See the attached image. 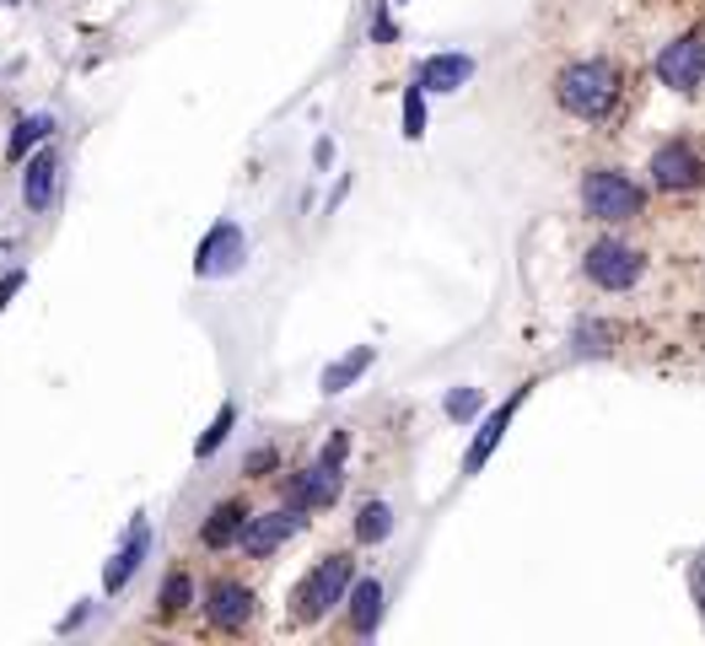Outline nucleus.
Masks as SVG:
<instances>
[{
	"mask_svg": "<svg viewBox=\"0 0 705 646\" xmlns=\"http://www.w3.org/2000/svg\"><path fill=\"white\" fill-rule=\"evenodd\" d=\"M619 65L614 60H571L561 76H555V98L571 119H587V125H603L619 103Z\"/></svg>",
	"mask_w": 705,
	"mask_h": 646,
	"instance_id": "1",
	"label": "nucleus"
},
{
	"mask_svg": "<svg viewBox=\"0 0 705 646\" xmlns=\"http://www.w3.org/2000/svg\"><path fill=\"white\" fill-rule=\"evenodd\" d=\"M350 582H356V560H350L345 550L323 555V560L296 582V593H291V620H296V625H318V620H329V615L345 604Z\"/></svg>",
	"mask_w": 705,
	"mask_h": 646,
	"instance_id": "2",
	"label": "nucleus"
},
{
	"mask_svg": "<svg viewBox=\"0 0 705 646\" xmlns=\"http://www.w3.org/2000/svg\"><path fill=\"white\" fill-rule=\"evenodd\" d=\"M345 453H350V431H334L329 448H323L296 480L285 484V506L302 512V517L329 512V506L339 501V490H345Z\"/></svg>",
	"mask_w": 705,
	"mask_h": 646,
	"instance_id": "3",
	"label": "nucleus"
},
{
	"mask_svg": "<svg viewBox=\"0 0 705 646\" xmlns=\"http://www.w3.org/2000/svg\"><path fill=\"white\" fill-rule=\"evenodd\" d=\"M581 210L603 227H625L646 210V189L619 167H587L581 172Z\"/></svg>",
	"mask_w": 705,
	"mask_h": 646,
	"instance_id": "4",
	"label": "nucleus"
},
{
	"mask_svg": "<svg viewBox=\"0 0 705 646\" xmlns=\"http://www.w3.org/2000/svg\"><path fill=\"white\" fill-rule=\"evenodd\" d=\"M581 275H587L598 292H630V286L646 275V259H641L630 243H619V237H598V243L587 248V259H581Z\"/></svg>",
	"mask_w": 705,
	"mask_h": 646,
	"instance_id": "5",
	"label": "nucleus"
},
{
	"mask_svg": "<svg viewBox=\"0 0 705 646\" xmlns=\"http://www.w3.org/2000/svg\"><path fill=\"white\" fill-rule=\"evenodd\" d=\"M205 620H210V631H221V636H243V631L254 625V593H248L238 577H216V582L205 587Z\"/></svg>",
	"mask_w": 705,
	"mask_h": 646,
	"instance_id": "6",
	"label": "nucleus"
},
{
	"mask_svg": "<svg viewBox=\"0 0 705 646\" xmlns=\"http://www.w3.org/2000/svg\"><path fill=\"white\" fill-rule=\"evenodd\" d=\"M248 259V243H243V227L238 221H216L194 254V275L200 281H216V275H238Z\"/></svg>",
	"mask_w": 705,
	"mask_h": 646,
	"instance_id": "7",
	"label": "nucleus"
},
{
	"mask_svg": "<svg viewBox=\"0 0 705 646\" xmlns=\"http://www.w3.org/2000/svg\"><path fill=\"white\" fill-rule=\"evenodd\" d=\"M534 388H539V383L528 377V383H517V388H512V393H507V399H501V404L490 410V421H485V426L474 431V442H469V453H463V475H479V469H485V458H490V453L501 448V437H507L512 415H517V410L528 404V393H534Z\"/></svg>",
	"mask_w": 705,
	"mask_h": 646,
	"instance_id": "8",
	"label": "nucleus"
},
{
	"mask_svg": "<svg viewBox=\"0 0 705 646\" xmlns=\"http://www.w3.org/2000/svg\"><path fill=\"white\" fill-rule=\"evenodd\" d=\"M652 183L657 189H668V194H684V189H701V178H705V162L701 152L690 146V141H668V146H657L652 152Z\"/></svg>",
	"mask_w": 705,
	"mask_h": 646,
	"instance_id": "9",
	"label": "nucleus"
},
{
	"mask_svg": "<svg viewBox=\"0 0 705 646\" xmlns=\"http://www.w3.org/2000/svg\"><path fill=\"white\" fill-rule=\"evenodd\" d=\"M657 76H663V87H674V92H695L705 81V38L701 33L674 38V43L657 54Z\"/></svg>",
	"mask_w": 705,
	"mask_h": 646,
	"instance_id": "10",
	"label": "nucleus"
},
{
	"mask_svg": "<svg viewBox=\"0 0 705 646\" xmlns=\"http://www.w3.org/2000/svg\"><path fill=\"white\" fill-rule=\"evenodd\" d=\"M302 522H307V517H302V512H291V506H281V512H259V517H248V522H243V539H238V544H243V555H248V560H270V555L281 550V544L296 533V528H302Z\"/></svg>",
	"mask_w": 705,
	"mask_h": 646,
	"instance_id": "11",
	"label": "nucleus"
},
{
	"mask_svg": "<svg viewBox=\"0 0 705 646\" xmlns=\"http://www.w3.org/2000/svg\"><path fill=\"white\" fill-rule=\"evenodd\" d=\"M54 194H60V152L43 146L38 157H27V172H22V205H27L33 216H43V210L54 205Z\"/></svg>",
	"mask_w": 705,
	"mask_h": 646,
	"instance_id": "12",
	"label": "nucleus"
},
{
	"mask_svg": "<svg viewBox=\"0 0 705 646\" xmlns=\"http://www.w3.org/2000/svg\"><path fill=\"white\" fill-rule=\"evenodd\" d=\"M243 522H248V506H243L238 495H227V501H216V506L205 512V522H200V544H205L210 555H221V550H232V544L243 539Z\"/></svg>",
	"mask_w": 705,
	"mask_h": 646,
	"instance_id": "13",
	"label": "nucleus"
},
{
	"mask_svg": "<svg viewBox=\"0 0 705 646\" xmlns=\"http://www.w3.org/2000/svg\"><path fill=\"white\" fill-rule=\"evenodd\" d=\"M145 544H151V528H145V517H136V522H130V533H125V544H119V550H114V560L103 566V593H108V598L130 587L136 566L145 560Z\"/></svg>",
	"mask_w": 705,
	"mask_h": 646,
	"instance_id": "14",
	"label": "nucleus"
},
{
	"mask_svg": "<svg viewBox=\"0 0 705 646\" xmlns=\"http://www.w3.org/2000/svg\"><path fill=\"white\" fill-rule=\"evenodd\" d=\"M469 76H474L469 54H431V60L415 65V87L421 92H458V87H469Z\"/></svg>",
	"mask_w": 705,
	"mask_h": 646,
	"instance_id": "15",
	"label": "nucleus"
},
{
	"mask_svg": "<svg viewBox=\"0 0 705 646\" xmlns=\"http://www.w3.org/2000/svg\"><path fill=\"white\" fill-rule=\"evenodd\" d=\"M345 598H350V631H356V636H377V620H383V582H377V577H356Z\"/></svg>",
	"mask_w": 705,
	"mask_h": 646,
	"instance_id": "16",
	"label": "nucleus"
},
{
	"mask_svg": "<svg viewBox=\"0 0 705 646\" xmlns=\"http://www.w3.org/2000/svg\"><path fill=\"white\" fill-rule=\"evenodd\" d=\"M388 533H394V506L377 501V495L361 501V506H356V522H350V539L372 550V544H388Z\"/></svg>",
	"mask_w": 705,
	"mask_h": 646,
	"instance_id": "17",
	"label": "nucleus"
},
{
	"mask_svg": "<svg viewBox=\"0 0 705 646\" xmlns=\"http://www.w3.org/2000/svg\"><path fill=\"white\" fill-rule=\"evenodd\" d=\"M372 361H377V350H372V345H356V350H345L334 366H323V383H318V388L334 399V393H345V388H350V383L372 366Z\"/></svg>",
	"mask_w": 705,
	"mask_h": 646,
	"instance_id": "18",
	"label": "nucleus"
},
{
	"mask_svg": "<svg viewBox=\"0 0 705 646\" xmlns=\"http://www.w3.org/2000/svg\"><path fill=\"white\" fill-rule=\"evenodd\" d=\"M60 125H54V114H27V119H16V130H11V141H5V157L11 162H27V152L38 146V141H49Z\"/></svg>",
	"mask_w": 705,
	"mask_h": 646,
	"instance_id": "19",
	"label": "nucleus"
},
{
	"mask_svg": "<svg viewBox=\"0 0 705 646\" xmlns=\"http://www.w3.org/2000/svg\"><path fill=\"white\" fill-rule=\"evenodd\" d=\"M189 604H194V582H189V571H167V582H162V593H156V615H162V620H178Z\"/></svg>",
	"mask_w": 705,
	"mask_h": 646,
	"instance_id": "20",
	"label": "nucleus"
},
{
	"mask_svg": "<svg viewBox=\"0 0 705 646\" xmlns=\"http://www.w3.org/2000/svg\"><path fill=\"white\" fill-rule=\"evenodd\" d=\"M232 426H238V404L227 399V404L216 410V421H210V431H205V437L194 442V458H210V453H216V448L227 442V431H232Z\"/></svg>",
	"mask_w": 705,
	"mask_h": 646,
	"instance_id": "21",
	"label": "nucleus"
},
{
	"mask_svg": "<svg viewBox=\"0 0 705 646\" xmlns=\"http://www.w3.org/2000/svg\"><path fill=\"white\" fill-rule=\"evenodd\" d=\"M399 103H405V135H410V141H421V135H425V92L410 81Z\"/></svg>",
	"mask_w": 705,
	"mask_h": 646,
	"instance_id": "22",
	"label": "nucleus"
},
{
	"mask_svg": "<svg viewBox=\"0 0 705 646\" xmlns=\"http://www.w3.org/2000/svg\"><path fill=\"white\" fill-rule=\"evenodd\" d=\"M485 410V388H458L447 393V421H474Z\"/></svg>",
	"mask_w": 705,
	"mask_h": 646,
	"instance_id": "23",
	"label": "nucleus"
},
{
	"mask_svg": "<svg viewBox=\"0 0 705 646\" xmlns=\"http://www.w3.org/2000/svg\"><path fill=\"white\" fill-rule=\"evenodd\" d=\"M275 464H281V453L265 442V448H254V453L243 458V480H265V475H275Z\"/></svg>",
	"mask_w": 705,
	"mask_h": 646,
	"instance_id": "24",
	"label": "nucleus"
},
{
	"mask_svg": "<svg viewBox=\"0 0 705 646\" xmlns=\"http://www.w3.org/2000/svg\"><path fill=\"white\" fill-rule=\"evenodd\" d=\"M372 38H377V43H399V27H394V16H388V11L372 22Z\"/></svg>",
	"mask_w": 705,
	"mask_h": 646,
	"instance_id": "25",
	"label": "nucleus"
},
{
	"mask_svg": "<svg viewBox=\"0 0 705 646\" xmlns=\"http://www.w3.org/2000/svg\"><path fill=\"white\" fill-rule=\"evenodd\" d=\"M16 286H22V275H5V281H0V308L16 297Z\"/></svg>",
	"mask_w": 705,
	"mask_h": 646,
	"instance_id": "26",
	"label": "nucleus"
},
{
	"mask_svg": "<svg viewBox=\"0 0 705 646\" xmlns=\"http://www.w3.org/2000/svg\"><path fill=\"white\" fill-rule=\"evenodd\" d=\"M701 604H705V593H701Z\"/></svg>",
	"mask_w": 705,
	"mask_h": 646,
	"instance_id": "27",
	"label": "nucleus"
},
{
	"mask_svg": "<svg viewBox=\"0 0 705 646\" xmlns=\"http://www.w3.org/2000/svg\"><path fill=\"white\" fill-rule=\"evenodd\" d=\"M399 5H405V0H399Z\"/></svg>",
	"mask_w": 705,
	"mask_h": 646,
	"instance_id": "28",
	"label": "nucleus"
},
{
	"mask_svg": "<svg viewBox=\"0 0 705 646\" xmlns=\"http://www.w3.org/2000/svg\"><path fill=\"white\" fill-rule=\"evenodd\" d=\"M11 5H16V0H11Z\"/></svg>",
	"mask_w": 705,
	"mask_h": 646,
	"instance_id": "29",
	"label": "nucleus"
}]
</instances>
